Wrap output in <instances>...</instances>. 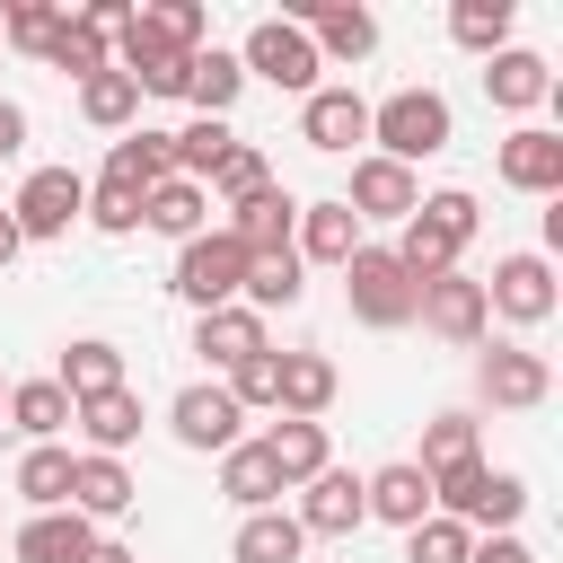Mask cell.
<instances>
[{"label":"cell","instance_id":"cell-1","mask_svg":"<svg viewBox=\"0 0 563 563\" xmlns=\"http://www.w3.org/2000/svg\"><path fill=\"white\" fill-rule=\"evenodd\" d=\"M475 229H484V211H475V194H466V185L422 194V202H413V220H405V238H396V264H405L413 282L457 273V255H466V238H475Z\"/></svg>","mask_w":563,"mask_h":563},{"label":"cell","instance_id":"cell-2","mask_svg":"<svg viewBox=\"0 0 563 563\" xmlns=\"http://www.w3.org/2000/svg\"><path fill=\"white\" fill-rule=\"evenodd\" d=\"M449 132H457V114H449V97H440V88H396V97H378V106H369V141H378V158H396V167L440 158V150H449Z\"/></svg>","mask_w":563,"mask_h":563},{"label":"cell","instance_id":"cell-3","mask_svg":"<svg viewBox=\"0 0 563 563\" xmlns=\"http://www.w3.org/2000/svg\"><path fill=\"white\" fill-rule=\"evenodd\" d=\"M238 70L246 79H273L282 97H317L325 79V62H317V44H308V26H290V18H255L246 26V44H238Z\"/></svg>","mask_w":563,"mask_h":563},{"label":"cell","instance_id":"cell-4","mask_svg":"<svg viewBox=\"0 0 563 563\" xmlns=\"http://www.w3.org/2000/svg\"><path fill=\"white\" fill-rule=\"evenodd\" d=\"M343 299H352V317L361 325H378V334H396V325H413V273L396 264V246H352V264H343Z\"/></svg>","mask_w":563,"mask_h":563},{"label":"cell","instance_id":"cell-5","mask_svg":"<svg viewBox=\"0 0 563 563\" xmlns=\"http://www.w3.org/2000/svg\"><path fill=\"white\" fill-rule=\"evenodd\" d=\"M238 282H246V246H238L229 229H202V238L176 246V282H167V290H176L194 317H202V308H229Z\"/></svg>","mask_w":563,"mask_h":563},{"label":"cell","instance_id":"cell-6","mask_svg":"<svg viewBox=\"0 0 563 563\" xmlns=\"http://www.w3.org/2000/svg\"><path fill=\"white\" fill-rule=\"evenodd\" d=\"M9 220H18V238H70V220H88V176L79 167H26Z\"/></svg>","mask_w":563,"mask_h":563},{"label":"cell","instance_id":"cell-7","mask_svg":"<svg viewBox=\"0 0 563 563\" xmlns=\"http://www.w3.org/2000/svg\"><path fill=\"white\" fill-rule=\"evenodd\" d=\"M413 317H422L440 343H457V352H475L484 325H493L484 282H466V273H431V282H413Z\"/></svg>","mask_w":563,"mask_h":563},{"label":"cell","instance_id":"cell-8","mask_svg":"<svg viewBox=\"0 0 563 563\" xmlns=\"http://www.w3.org/2000/svg\"><path fill=\"white\" fill-rule=\"evenodd\" d=\"M493 176H501L510 194H537V202H554V194H563V132H545V123H519V132H501V150H493Z\"/></svg>","mask_w":563,"mask_h":563},{"label":"cell","instance_id":"cell-9","mask_svg":"<svg viewBox=\"0 0 563 563\" xmlns=\"http://www.w3.org/2000/svg\"><path fill=\"white\" fill-rule=\"evenodd\" d=\"M484 308H493V317H510V325H545V317L563 308L554 264H545V255H501V264H493V282H484Z\"/></svg>","mask_w":563,"mask_h":563},{"label":"cell","instance_id":"cell-10","mask_svg":"<svg viewBox=\"0 0 563 563\" xmlns=\"http://www.w3.org/2000/svg\"><path fill=\"white\" fill-rule=\"evenodd\" d=\"M475 387H484V405L528 413V405H545V396H554V361H545V352H528V343H493V352L475 361Z\"/></svg>","mask_w":563,"mask_h":563},{"label":"cell","instance_id":"cell-11","mask_svg":"<svg viewBox=\"0 0 563 563\" xmlns=\"http://www.w3.org/2000/svg\"><path fill=\"white\" fill-rule=\"evenodd\" d=\"M282 18L308 26L317 62H369V53H378V18L352 9V0H299V9H282Z\"/></svg>","mask_w":563,"mask_h":563},{"label":"cell","instance_id":"cell-12","mask_svg":"<svg viewBox=\"0 0 563 563\" xmlns=\"http://www.w3.org/2000/svg\"><path fill=\"white\" fill-rule=\"evenodd\" d=\"M299 537H352L361 519H369V501H361V475L352 466H317L308 484H299Z\"/></svg>","mask_w":563,"mask_h":563},{"label":"cell","instance_id":"cell-13","mask_svg":"<svg viewBox=\"0 0 563 563\" xmlns=\"http://www.w3.org/2000/svg\"><path fill=\"white\" fill-rule=\"evenodd\" d=\"M299 141L325 150V158L361 150V141H369V97H361V88H317V97H299Z\"/></svg>","mask_w":563,"mask_h":563},{"label":"cell","instance_id":"cell-14","mask_svg":"<svg viewBox=\"0 0 563 563\" xmlns=\"http://www.w3.org/2000/svg\"><path fill=\"white\" fill-rule=\"evenodd\" d=\"M413 202H422L413 167H396V158H378V150L352 158V194H343L352 220H413Z\"/></svg>","mask_w":563,"mask_h":563},{"label":"cell","instance_id":"cell-15","mask_svg":"<svg viewBox=\"0 0 563 563\" xmlns=\"http://www.w3.org/2000/svg\"><path fill=\"white\" fill-rule=\"evenodd\" d=\"M246 413L229 405V387H185L176 405H167V431L185 440V449H202V457H220V449H238L246 431H238Z\"/></svg>","mask_w":563,"mask_h":563},{"label":"cell","instance_id":"cell-16","mask_svg":"<svg viewBox=\"0 0 563 563\" xmlns=\"http://www.w3.org/2000/svg\"><path fill=\"white\" fill-rule=\"evenodd\" d=\"M484 97H493L501 114H528V106H545V97H554V62H545V53H528V44H501V53L484 62Z\"/></svg>","mask_w":563,"mask_h":563},{"label":"cell","instance_id":"cell-17","mask_svg":"<svg viewBox=\"0 0 563 563\" xmlns=\"http://www.w3.org/2000/svg\"><path fill=\"white\" fill-rule=\"evenodd\" d=\"M194 352L211 361V369H238V361H255V352H273V334H264V317L255 308H202L194 317Z\"/></svg>","mask_w":563,"mask_h":563},{"label":"cell","instance_id":"cell-18","mask_svg":"<svg viewBox=\"0 0 563 563\" xmlns=\"http://www.w3.org/2000/svg\"><path fill=\"white\" fill-rule=\"evenodd\" d=\"M132 501H141V484H132V466H123V457H97V449H88V457H70V510H79L88 528H97V519H123Z\"/></svg>","mask_w":563,"mask_h":563},{"label":"cell","instance_id":"cell-19","mask_svg":"<svg viewBox=\"0 0 563 563\" xmlns=\"http://www.w3.org/2000/svg\"><path fill=\"white\" fill-rule=\"evenodd\" d=\"M361 501H369V519H387V528H422V519H431V475H422L413 457H387L378 475H361Z\"/></svg>","mask_w":563,"mask_h":563},{"label":"cell","instance_id":"cell-20","mask_svg":"<svg viewBox=\"0 0 563 563\" xmlns=\"http://www.w3.org/2000/svg\"><path fill=\"white\" fill-rule=\"evenodd\" d=\"M176 176V132H123L114 150H106V185L114 194H150V185H167Z\"/></svg>","mask_w":563,"mask_h":563},{"label":"cell","instance_id":"cell-21","mask_svg":"<svg viewBox=\"0 0 563 563\" xmlns=\"http://www.w3.org/2000/svg\"><path fill=\"white\" fill-rule=\"evenodd\" d=\"M290 246H299V264H352V246H361V220L343 211V194H325V202H299V229H290Z\"/></svg>","mask_w":563,"mask_h":563},{"label":"cell","instance_id":"cell-22","mask_svg":"<svg viewBox=\"0 0 563 563\" xmlns=\"http://www.w3.org/2000/svg\"><path fill=\"white\" fill-rule=\"evenodd\" d=\"M299 290H308L299 246H255V255H246V282H238V308L273 317V308H299Z\"/></svg>","mask_w":563,"mask_h":563},{"label":"cell","instance_id":"cell-23","mask_svg":"<svg viewBox=\"0 0 563 563\" xmlns=\"http://www.w3.org/2000/svg\"><path fill=\"white\" fill-rule=\"evenodd\" d=\"M141 229H158V238H176V246H185V238H202V229H211V194H202L194 176H167V185H150V194H141Z\"/></svg>","mask_w":563,"mask_h":563},{"label":"cell","instance_id":"cell-24","mask_svg":"<svg viewBox=\"0 0 563 563\" xmlns=\"http://www.w3.org/2000/svg\"><path fill=\"white\" fill-rule=\"evenodd\" d=\"M53 387H62L70 405H88V396H114V387H123V352H114L106 334H79V343H62V369H53Z\"/></svg>","mask_w":563,"mask_h":563},{"label":"cell","instance_id":"cell-25","mask_svg":"<svg viewBox=\"0 0 563 563\" xmlns=\"http://www.w3.org/2000/svg\"><path fill=\"white\" fill-rule=\"evenodd\" d=\"M334 361L325 352H282V387H273V413H290V422H317L325 405H334Z\"/></svg>","mask_w":563,"mask_h":563},{"label":"cell","instance_id":"cell-26","mask_svg":"<svg viewBox=\"0 0 563 563\" xmlns=\"http://www.w3.org/2000/svg\"><path fill=\"white\" fill-rule=\"evenodd\" d=\"M290 229H299V202L282 194V185H255L246 202H229V238L255 255V246H290Z\"/></svg>","mask_w":563,"mask_h":563},{"label":"cell","instance_id":"cell-27","mask_svg":"<svg viewBox=\"0 0 563 563\" xmlns=\"http://www.w3.org/2000/svg\"><path fill=\"white\" fill-rule=\"evenodd\" d=\"M88 545H97V528L79 510H35L18 528V563H88Z\"/></svg>","mask_w":563,"mask_h":563},{"label":"cell","instance_id":"cell-28","mask_svg":"<svg viewBox=\"0 0 563 563\" xmlns=\"http://www.w3.org/2000/svg\"><path fill=\"white\" fill-rule=\"evenodd\" d=\"M264 457H273L282 493H299V484H308L317 466H334V457H325V422H290V413H282V422L264 431Z\"/></svg>","mask_w":563,"mask_h":563},{"label":"cell","instance_id":"cell-29","mask_svg":"<svg viewBox=\"0 0 563 563\" xmlns=\"http://www.w3.org/2000/svg\"><path fill=\"white\" fill-rule=\"evenodd\" d=\"M70 413H79V405H70V396H62L53 378H18V387H9V422L26 431V449L62 440V431H70Z\"/></svg>","mask_w":563,"mask_h":563},{"label":"cell","instance_id":"cell-30","mask_svg":"<svg viewBox=\"0 0 563 563\" xmlns=\"http://www.w3.org/2000/svg\"><path fill=\"white\" fill-rule=\"evenodd\" d=\"M70 422L88 431V449H97V457H123V449L141 440V396H132V387H114V396H88Z\"/></svg>","mask_w":563,"mask_h":563},{"label":"cell","instance_id":"cell-31","mask_svg":"<svg viewBox=\"0 0 563 563\" xmlns=\"http://www.w3.org/2000/svg\"><path fill=\"white\" fill-rule=\"evenodd\" d=\"M220 493H229L238 510H273V501H282V475H273L264 440H238V449H220Z\"/></svg>","mask_w":563,"mask_h":563},{"label":"cell","instance_id":"cell-32","mask_svg":"<svg viewBox=\"0 0 563 563\" xmlns=\"http://www.w3.org/2000/svg\"><path fill=\"white\" fill-rule=\"evenodd\" d=\"M299 519L290 510H246L238 519V537H229V563H299Z\"/></svg>","mask_w":563,"mask_h":563},{"label":"cell","instance_id":"cell-33","mask_svg":"<svg viewBox=\"0 0 563 563\" xmlns=\"http://www.w3.org/2000/svg\"><path fill=\"white\" fill-rule=\"evenodd\" d=\"M35 62H44V70H62V79H97V70H114V44H106V35H88V26H79V18L62 9L53 44H44Z\"/></svg>","mask_w":563,"mask_h":563},{"label":"cell","instance_id":"cell-34","mask_svg":"<svg viewBox=\"0 0 563 563\" xmlns=\"http://www.w3.org/2000/svg\"><path fill=\"white\" fill-rule=\"evenodd\" d=\"M238 88H246V70H238V53H220V44H202V53L185 62V97H194L202 114H220V123H229V106H238Z\"/></svg>","mask_w":563,"mask_h":563},{"label":"cell","instance_id":"cell-35","mask_svg":"<svg viewBox=\"0 0 563 563\" xmlns=\"http://www.w3.org/2000/svg\"><path fill=\"white\" fill-rule=\"evenodd\" d=\"M510 18H519V0H457L449 9V44H466V53H501L510 44Z\"/></svg>","mask_w":563,"mask_h":563},{"label":"cell","instance_id":"cell-36","mask_svg":"<svg viewBox=\"0 0 563 563\" xmlns=\"http://www.w3.org/2000/svg\"><path fill=\"white\" fill-rule=\"evenodd\" d=\"M18 493H26V510H70V449L62 440L26 449L18 457Z\"/></svg>","mask_w":563,"mask_h":563},{"label":"cell","instance_id":"cell-37","mask_svg":"<svg viewBox=\"0 0 563 563\" xmlns=\"http://www.w3.org/2000/svg\"><path fill=\"white\" fill-rule=\"evenodd\" d=\"M79 114H88L97 132H132V114H141V88H132L123 70H97V79H79Z\"/></svg>","mask_w":563,"mask_h":563},{"label":"cell","instance_id":"cell-38","mask_svg":"<svg viewBox=\"0 0 563 563\" xmlns=\"http://www.w3.org/2000/svg\"><path fill=\"white\" fill-rule=\"evenodd\" d=\"M466 457H484V440H475V413H431L422 422V475H440V466H466Z\"/></svg>","mask_w":563,"mask_h":563},{"label":"cell","instance_id":"cell-39","mask_svg":"<svg viewBox=\"0 0 563 563\" xmlns=\"http://www.w3.org/2000/svg\"><path fill=\"white\" fill-rule=\"evenodd\" d=\"M229 141H238V132H229L220 114H194V123L176 132V176H194V185H211V167L229 158Z\"/></svg>","mask_w":563,"mask_h":563},{"label":"cell","instance_id":"cell-40","mask_svg":"<svg viewBox=\"0 0 563 563\" xmlns=\"http://www.w3.org/2000/svg\"><path fill=\"white\" fill-rule=\"evenodd\" d=\"M475 554V528H457V519H422V528H405V563H466Z\"/></svg>","mask_w":563,"mask_h":563},{"label":"cell","instance_id":"cell-41","mask_svg":"<svg viewBox=\"0 0 563 563\" xmlns=\"http://www.w3.org/2000/svg\"><path fill=\"white\" fill-rule=\"evenodd\" d=\"M141 18L176 44V53H202L211 44V18H202V0H141Z\"/></svg>","mask_w":563,"mask_h":563},{"label":"cell","instance_id":"cell-42","mask_svg":"<svg viewBox=\"0 0 563 563\" xmlns=\"http://www.w3.org/2000/svg\"><path fill=\"white\" fill-rule=\"evenodd\" d=\"M255 185H273V167H264V150H255V141H229V158L211 167V185H202V194H220V202H246Z\"/></svg>","mask_w":563,"mask_h":563},{"label":"cell","instance_id":"cell-43","mask_svg":"<svg viewBox=\"0 0 563 563\" xmlns=\"http://www.w3.org/2000/svg\"><path fill=\"white\" fill-rule=\"evenodd\" d=\"M273 387H282V352H255L229 369V405L238 413H273Z\"/></svg>","mask_w":563,"mask_h":563},{"label":"cell","instance_id":"cell-44","mask_svg":"<svg viewBox=\"0 0 563 563\" xmlns=\"http://www.w3.org/2000/svg\"><path fill=\"white\" fill-rule=\"evenodd\" d=\"M53 26H62L53 0H9V9H0V44H18V53H44Z\"/></svg>","mask_w":563,"mask_h":563},{"label":"cell","instance_id":"cell-45","mask_svg":"<svg viewBox=\"0 0 563 563\" xmlns=\"http://www.w3.org/2000/svg\"><path fill=\"white\" fill-rule=\"evenodd\" d=\"M88 229L132 238V229H141V202H132V194H114V185H88Z\"/></svg>","mask_w":563,"mask_h":563},{"label":"cell","instance_id":"cell-46","mask_svg":"<svg viewBox=\"0 0 563 563\" xmlns=\"http://www.w3.org/2000/svg\"><path fill=\"white\" fill-rule=\"evenodd\" d=\"M9 158H26V106L18 97H0V167Z\"/></svg>","mask_w":563,"mask_h":563},{"label":"cell","instance_id":"cell-47","mask_svg":"<svg viewBox=\"0 0 563 563\" xmlns=\"http://www.w3.org/2000/svg\"><path fill=\"white\" fill-rule=\"evenodd\" d=\"M466 563H537V545H528V537H484Z\"/></svg>","mask_w":563,"mask_h":563},{"label":"cell","instance_id":"cell-48","mask_svg":"<svg viewBox=\"0 0 563 563\" xmlns=\"http://www.w3.org/2000/svg\"><path fill=\"white\" fill-rule=\"evenodd\" d=\"M18 246H26V238H18V220H9V202H0V273L18 264Z\"/></svg>","mask_w":563,"mask_h":563},{"label":"cell","instance_id":"cell-49","mask_svg":"<svg viewBox=\"0 0 563 563\" xmlns=\"http://www.w3.org/2000/svg\"><path fill=\"white\" fill-rule=\"evenodd\" d=\"M88 563H141V554H132V545H106V537H97V545H88Z\"/></svg>","mask_w":563,"mask_h":563},{"label":"cell","instance_id":"cell-50","mask_svg":"<svg viewBox=\"0 0 563 563\" xmlns=\"http://www.w3.org/2000/svg\"><path fill=\"white\" fill-rule=\"evenodd\" d=\"M0 413H9V378H0Z\"/></svg>","mask_w":563,"mask_h":563}]
</instances>
